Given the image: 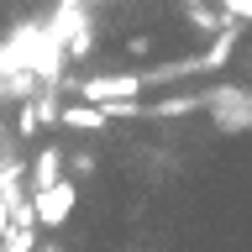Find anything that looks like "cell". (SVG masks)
<instances>
[{
	"label": "cell",
	"instance_id": "cell-1",
	"mask_svg": "<svg viewBox=\"0 0 252 252\" xmlns=\"http://www.w3.org/2000/svg\"><path fill=\"white\" fill-rule=\"evenodd\" d=\"M210 121L220 131H252V94L247 90H220L210 100Z\"/></svg>",
	"mask_w": 252,
	"mask_h": 252
}]
</instances>
